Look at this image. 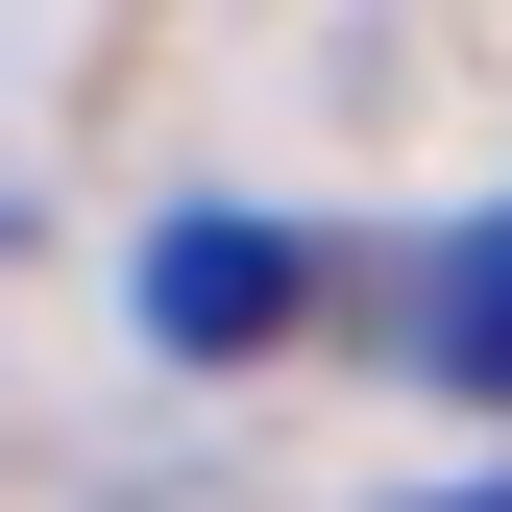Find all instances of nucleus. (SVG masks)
Masks as SVG:
<instances>
[{"mask_svg": "<svg viewBox=\"0 0 512 512\" xmlns=\"http://www.w3.org/2000/svg\"><path fill=\"white\" fill-rule=\"evenodd\" d=\"M415 342L464 366V391H512V220H464V244H439V293H415Z\"/></svg>", "mask_w": 512, "mask_h": 512, "instance_id": "nucleus-2", "label": "nucleus"}, {"mask_svg": "<svg viewBox=\"0 0 512 512\" xmlns=\"http://www.w3.org/2000/svg\"><path fill=\"white\" fill-rule=\"evenodd\" d=\"M488 512H512V488H488Z\"/></svg>", "mask_w": 512, "mask_h": 512, "instance_id": "nucleus-3", "label": "nucleus"}, {"mask_svg": "<svg viewBox=\"0 0 512 512\" xmlns=\"http://www.w3.org/2000/svg\"><path fill=\"white\" fill-rule=\"evenodd\" d=\"M147 317H171V342H269V317H293V244L269 220H171L147 244Z\"/></svg>", "mask_w": 512, "mask_h": 512, "instance_id": "nucleus-1", "label": "nucleus"}]
</instances>
